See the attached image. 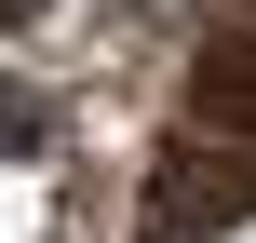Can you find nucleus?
Here are the masks:
<instances>
[{"label": "nucleus", "instance_id": "nucleus-1", "mask_svg": "<svg viewBox=\"0 0 256 243\" xmlns=\"http://www.w3.org/2000/svg\"><path fill=\"white\" fill-rule=\"evenodd\" d=\"M230 243H256V230H230Z\"/></svg>", "mask_w": 256, "mask_h": 243}]
</instances>
